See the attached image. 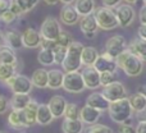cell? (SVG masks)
<instances>
[{
  "label": "cell",
  "mask_w": 146,
  "mask_h": 133,
  "mask_svg": "<svg viewBox=\"0 0 146 133\" xmlns=\"http://www.w3.org/2000/svg\"><path fill=\"white\" fill-rule=\"evenodd\" d=\"M115 62L119 69H122L129 77H137L144 70V62L128 50L119 54L115 58Z\"/></svg>",
  "instance_id": "obj_1"
},
{
  "label": "cell",
  "mask_w": 146,
  "mask_h": 133,
  "mask_svg": "<svg viewBox=\"0 0 146 133\" xmlns=\"http://www.w3.org/2000/svg\"><path fill=\"white\" fill-rule=\"evenodd\" d=\"M85 46L81 42H77V41H73V42L69 45V48L67 49V55L66 59H64L63 64H62V68L66 73L68 72H78L82 67V59H81V55H82V50Z\"/></svg>",
  "instance_id": "obj_2"
},
{
  "label": "cell",
  "mask_w": 146,
  "mask_h": 133,
  "mask_svg": "<svg viewBox=\"0 0 146 133\" xmlns=\"http://www.w3.org/2000/svg\"><path fill=\"white\" fill-rule=\"evenodd\" d=\"M108 113H109L110 119L114 123L122 124V123H124L127 119L131 118L133 110H132V108H131L128 97H126V99H121V100L110 103Z\"/></svg>",
  "instance_id": "obj_3"
},
{
  "label": "cell",
  "mask_w": 146,
  "mask_h": 133,
  "mask_svg": "<svg viewBox=\"0 0 146 133\" xmlns=\"http://www.w3.org/2000/svg\"><path fill=\"white\" fill-rule=\"evenodd\" d=\"M94 15H95V19L98 22V26L100 30L111 31L119 27L117 14L111 8H106L104 5L100 8H96L95 12H94Z\"/></svg>",
  "instance_id": "obj_4"
},
{
  "label": "cell",
  "mask_w": 146,
  "mask_h": 133,
  "mask_svg": "<svg viewBox=\"0 0 146 133\" xmlns=\"http://www.w3.org/2000/svg\"><path fill=\"white\" fill-rule=\"evenodd\" d=\"M5 83L12 90L13 93H26V95H30L31 91L33 90V85L31 78H28L25 74H21V73H15Z\"/></svg>",
  "instance_id": "obj_5"
},
{
  "label": "cell",
  "mask_w": 146,
  "mask_h": 133,
  "mask_svg": "<svg viewBox=\"0 0 146 133\" xmlns=\"http://www.w3.org/2000/svg\"><path fill=\"white\" fill-rule=\"evenodd\" d=\"M63 88L64 91L69 93H80L86 88L85 82H83L82 74L80 72H68L64 74L63 81Z\"/></svg>",
  "instance_id": "obj_6"
},
{
  "label": "cell",
  "mask_w": 146,
  "mask_h": 133,
  "mask_svg": "<svg viewBox=\"0 0 146 133\" xmlns=\"http://www.w3.org/2000/svg\"><path fill=\"white\" fill-rule=\"evenodd\" d=\"M62 31L63 30L60 28V22H59L56 18L46 17L40 27V35L42 38L55 41L56 38L59 37Z\"/></svg>",
  "instance_id": "obj_7"
},
{
  "label": "cell",
  "mask_w": 146,
  "mask_h": 133,
  "mask_svg": "<svg viewBox=\"0 0 146 133\" xmlns=\"http://www.w3.org/2000/svg\"><path fill=\"white\" fill-rule=\"evenodd\" d=\"M127 50V41L122 35H114L111 37H109V40L105 44V51L108 55H110L111 58L115 59L119 54H122L123 51Z\"/></svg>",
  "instance_id": "obj_8"
},
{
  "label": "cell",
  "mask_w": 146,
  "mask_h": 133,
  "mask_svg": "<svg viewBox=\"0 0 146 133\" xmlns=\"http://www.w3.org/2000/svg\"><path fill=\"white\" fill-rule=\"evenodd\" d=\"M103 93L106 97V100L109 103H113V101L121 100V99H126L128 97L127 96V90L124 87V85L122 82H118V81H114L113 83L103 87Z\"/></svg>",
  "instance_id": "obj_9"
},
{
  "label": "cell",
  "mask_w": 146,
  "mask_h": 133,
  "mask_svg": "<svg viewBox=\"0 0 146 133\" xmlns=\"http://www.w3.org/2000/svg\"><path fill=\"white\" fill-rule=\"evenodd\" d=\"M114 12H115L117 18H118L119 27H122V28L129 27L133 23L135 17H136L135 9L132 8L131 4H127V3L126 4H119Z\"/></svg>",
  "instance_id": "obj_10"
},
{
  "label": "cell",
  "mask_w": 146,
  "mask_h": 133,
  "mask_svg": "<svg viewBox=\"0 0 146 133\" xmlns=\"http://www.w3.org/2000/svg\"><path fill=\"white\" fill-rule=\"evenodd\" d=\"M85 82L86 88L88 90H96L101 86L100 83V72L95 69V67H85L83 70L81 72Z\"/></svg>",
  "instance_id": "obj_11"
},
{
  "label": "cell",
  "mask_w": 146,
  "mask_h": 133,
  "mask_svg": "<svg viewBox=\"0 0 146 133\" xmlns=\"http://www.w3.org/2000/svg\"><path fill=\"white\" fill-rule=\"evenodd\" d=\"M95 69L100 73L104 72H111L115 73L117 69H118V66H117V62L114 58H111L110 55H108L106 53H103L101 55H99V58L96 59L95 64H94Z\"/></svg>",
  "instance_id": "obj_12"
},
{
  "label": "cell",
  "mask_w": 146,
  "mask_h": 133,
  "mask_svg": "<svg viewBox=\"0 0 146 133\" xmlns=\"http://www.w3.org/2000/svg\"><path fill=\"white\" fill-rule=\"evenodd\" d=\"M80 28L81 31L83 32V35L86 36L87 38H94L96 36V32L99 30L98 22L95 19V15L90 14L86 15V17H81L80 19Z\"/></svg>",
  "instance_id": "obj_13"
},
{
  "label": "cell",
  "mask_w": 146,
  "mask_h": 133,
  "mask_svg": "<svg viewBox=\"0 0 146 133\" xmlns=\"http://www.w3.org/2000/svg\"><path fill=\"white\" fill-rule=\"evenodd\" d=\"M41 37L40 32H37L33 28H26L22 32V42H23V48L27 49H37L40 48L41 44Z\"/></svg>",
  "instance_id": "obj_14"
},
{
  "label": "cell",
  "mask_w": 146,
  "mask_h": 133,
  "mask_svg": "<svg viewBox=\"0 0 146 133\" xmlns=\"http://www.w3.org/2000/svg\"><path fill=\"white\" fill-rule=\"evenodd\" d=\"M81 15L77 13L76 8L72 4L64 5L60 10V22L66 26H74L80 23Z\"/></svg>",
  "instance_id": "obj_15"
},
{
  "label": "cell",
  "mask_w": 146,
  "mask_h": 133,
  "mask_svg": "<svg viewBox=\"0 0 146 133\" xmlns=\"http://www.w3.org/2000/svg\"><path fill=\"white\" fill-rule=\"evenodd\" d=\"M38 105L35 100L31 99V101L28 103V105L23 109V122H25V128L32 127L37 123V109Z\"/></svg>",
  "instance_id": "obj_16"
},
{
  "label": "cell",
  "mask_w": 146,
  "mask_h": 133,
  "mask_svg": "<svg viewBox=\"0 0 146 133\" xmlns=\"http://www.w3.org/2000/svg\"><path fill=\"white\" fill-rule=\"evenodd\" d=\"M67 100L60 95H54L53 97L50 99L49 101V108H50L51 113H53L54 118L58 119V118H62L64 116V111H66V108H67Z\"/></svg>",
  "instance_id": "obj_17"
},
{
  "label": "cell",
  "mask_w": 146,
  "mask_h": 133,
  "mask_svg": "<svg viewBox=\"0 0 146 133\" xmlns=\"http://www.w3.org/2000/svg\"><path fill=\"white\" fill-rule=\"evenodd\" d=\"M100 116H101V111L92 108V106H90V105H85L81 109L80 119L83 122V124H87V126L96 124L98 120L100 119Z\"/></svg>",
  "instance_id": "obj_18"
},
{
  "label": "cell",
  "mask_w": 146,
  "mask_h": 133,
  "mask_svg": "<svg viewBox=\"0 0 146 133\" xmlns=\"http://www.w3.org/2000/svg\"><path fill=\"white\" fill-rule=\"evenodd\" d=\"M86 105L92 106V108L98 109L103 113V111H106L109 109L110 103L106 100V97L101 92H92L86 100Z\"/></svg>",
  "instance_id": "obj_19"
},
{
  "label": "cell",
  "mask_w": 146,
  "mask_h": 133,
  "mask_svg": "<svg viewBox=\"0 0 146 133\" xmlns=\"http://www.w3.org/2000/svg\"><path fill=\"white\" fill-rule=\"evenodd\" d=\"M3 38H4L5 46L13 49V50H18V49L23 48L22 33H18L17 31H7L3 35Z\"/></svg>",
  "instance_id": "obj_20"
},
{
  "label": "cell",
  "mask_w": 146,
  "mask_h": 133,
  "mask_svg": "<svg viewBox=\"0 0 146 133\" xmlns=\"http://www.w3.org/2000/svg\"><path fill=\"white\" fill-rule=\"evenodd\" d=\"M31 81H32L33 87L36 88H48V83H49V72L46 69H36L35 72L31 75Z\"/></svg>",
  "instance_id": "obj_21"
},
{
  "label": "cell",
  "mask_w": 146,
  "mask_h": 133,
  "mask_svg": "<svg viewBox=\"0 0 146 133\" xmlns=\"http://www.w3.org/2000/svg\"><path fill=\"white\" fill-rule=\"evenodd\" d=\"M73 7L76 8L77 13L81 17H86V15L94 14V12H95V9H96L95 0H76Z\"/></svg>",
  "instance_id": "obj_22"
},
{
  "label": "cell",
  "mask_w": 146,
  "mask_h": 133,
  "mask_svg": "<svg viewBox=\"0 0 146 133\" xmlns=\"http://www.w3.org/2000/svg\"><path fill=\"white\" fill-rule=\"evenodd\" d=\"M66 72L60 69H51L49 70V83L48 88L50 90H59L63 87V81Z\"/></svg>",
  "instance_id": "obj_23"
},
{
  "label": "cell",
  "mask_w": 146,
  "mask_h": 133,
  "mask_svg": "<svg viewBox=\"0 0 146 133\" xmlns=\"http://www.w3.org/2000/svg\"><path fill=\"white\" fill-rule=\"evenodd\" d=\"M127 50L131 51L136 56H139L142 62H146V40L136 38L127 46Z\"/></svg>",
  "instance_id": "obj_24"
},
{
  "label": "cell",
  "mask_w": 146,
  "mask_h": 133,
  "mask_svg": "<svg viewBox=\"0 0 146 133\" xmlns=\"http://www.w3.org/2000/svg\"><path fill=\"white\" fill-rule=\"evenodd\" d=\"M54 119L55 118H54L48 104H40L37 109V124H40V126H48Z\"/></svg>",
  "instance_id": "obj_25"
},
{
  "label": "cell",
  "mask_w": 146,
  "mask_h": 133,
  "mask_svg": "<svg viewBox=\"0 0 146 133\" xmlns=\"http://www.w3.org/2000/svg\"><path fill=\"white\" fill-rule=\"evenodd\" d=\"M62 129L64 133H82L85 124L81 119H66L62 123Z\"/></svg>",
  "instance_id": "obj_26"
},
{
  "label": "cell",
  "mask_w": 146,
  "mask_h": 133,
  "mask_svg": "<svg viewBox=\"0 0 146 133\" xmlns=\"http://www.w3.org/2000/svg\"><path fill=\"white\" fill-rule=\"evenodd\" d=\"M99 51L96 50L94 46H85L82 50V55H81V59H82V66L85 67H94L96 59L99 58Z\"/></svg>",
  "instance_id": "obj_27"
},
{
  "label": "cell",
  "mask_w": 146,
  "mask_h": 133,
  "mask_svg": "<svg viewBox=\"0 0 146 133\" xmlns=\"http://www.w3.org/2000/svg\"><path fill=\"white\" fill-rule=\"evenodd\" d=\"M30 101H31L30 95H26V93H13L9 104H10V108L12 109H15V110H23V109L28 105Z\"/></svg>",
  "instance_id": "obj_28"
},
{
  "label": "cell",
  "mask_w": 146,
  "mask_h": 133,
  "mask_svg": "<svg viewBox=\"0 0 146 133\" xmlns=\"http://www.w3.org/2000/svg\"><path fill=\"white\" fill-rule=\"evenodd\" d=\"M131 108L135 113H144L146 110V99L142 93L136 92L128 97Z\"/></svg>",
  "instance_id": "obj_29"
},
{
  "label": "cell",
  "mask_w": 146,
  "mask_h": 133,
  "mask_svg": "<svg viewBox=\"0 0 146 133\" xmlns=\"http://www.w3.org/2000/svg\"><path fill=\"white\" fill-rule=\"evenodd\" d=\"M0 63L18 66V59L15 55V51L8 46H0Z\"/></svg>",
  "instance_id": "obj_30"
},
{
  "label": "cell",
  "mask_w": 146,
  "mask_h": 133,
  "mask_svg": "<svg viewBox=\"0 0 146 133\" xmlns=\"http://www.w3.org/2000/svg\"><path fill=\"white\" fill-rule=\"evenodd\" d=\"M8 124L12 127L13 129H21L25 128V122H23V111L22 110H15L12 109L8 116Z\"/></svg>",
  "instance_id": "obj_31"
},
{
  "label": "cell",
  "mask_w": 146,
  "mask_h": 133,
  "mask_svg": "<svg viewBox=\"0 0 146 133\" xmlns=\"http://www.w3.org/2000/svg\"><path fill=\"white\" fill-rule=\"evenodd\" d=\"M37 60L41 66L49 67L55 64V58H54V50L51 49H41L37 55Z\"/></svg>",
  "instance_id": "obj_32"
},
{
  "label": "cell",
  "mask_w": 146,
  "mask_h": 133,
  "mask_svg": "<svg viewBox=\"0 0 146 133\" xmlns=\"http://www.w3.org/2000/svg\"><path fill=\"white\" fill-rule=\"evenodd\" d=\"M15 70H17V66L0 63V81L1 82H7L8 79H10L17 73Z\"/></svg>",
  "instance_id": "obj_33"
},
{
  "label": "cell",
  "mask_w": 146,
  "mask_h": 133,
  "mask_svg": "<svg viewBox=\"0 0 146 133\" xmlns=\"http://www.w3.org/2000/svg\"><path fill=\"white\" fill-rule=\"evenodd\" d=\"M81 109L78 108L77 104L68 103L67 104L66 111H64V118L66 119H80Z\"/></svg>",
  "instance_id": "obj_34"
},
{
  "label": "cell",
  "mask_w": 146,
  "mask_h": 133,
  "mask_svg": "<svg viewBox=\"0 0 146 133\" xmlns=\"http://www.w3.org/2000/svg\"><path fill=\"white\" fill-rule=\"evenodd\" d=\"M55 42H56V45L62 46V48H69V45L73 42L72 35L69 32H67V31H62L59 37L55 40Z\"/></svg>",
  "instance_id": "obj_35"
},
{
  "label": "cell",
  "mask_w": 146,
  "mask_h": 133,
  "mask_svg": "<svg viewBox=\"0 0 146 133\" xmlns=\"http://www.w3.org/2000/svg\"><path fill=\"white\" fill-rule=\"evenodd\" d=\"M85 133H113V129L110 127L105 126V124H92V126H88L86 128Z\"/></svg>",
  "instance_id": "obj_36"
},
{
  "label": "cell",
  "mask_w": 146,
  "mask_h": 133,
  "mask_svg": "<svg viewBox=\"0 0 146 133\" xmlns=\"http://www.w3.org/2000/svg\"><path fill=\"white\" fill-rule=\"evenodd\" d=\"M67 49L68 48H62V46H58L54 49V58H55V64L58 66H62L66 59V55H67Z\"/></svg>",
  "instance_id": "obj_37"
},
{
  "label": "cell",
  "mask_w": 146,
  "mask_h": 133,
  "mask_svg": "<svg viewBox=\"0 0 146 133\" xmlns=\"http://www.w3.org/2000/svg\"><path fill=\"white\" fill-rule=\"evenodd\" d=\"M18 3V5L21 7V9L23 10V13H28L36 8V5L38 4V0H15Z\"/></svg>",
  "instance_id": "obj_38"
},
{
  "label": "cell",
  "mask_w": 146,
  "mask_h": 133,
  "mask_svg": "<svg viewBox=\"0 0 146 133\" xmlns=\"http://www.w3.org/2000/svg\"><path fill=\"white\" fill-rule=\"evenodd\" d=\"M115 81V73H111V72H104V73H100V83L103 87L105 86L110 85Z\"/></svg>",
  "instance_id": "obj_39"
},
{
  "label": "cell",
  "mask_w": 146,
  "mask_h": 133,
  "mask_svg": "<svg viewBox=\"0 0 146 133\" xmlns=\"http://www.w3.org/2000/svg\"><path fill=\"white\" fill-rule=\"evenodd\" d=\"M17 18L18 17L10 9L4 10V12L1 13V15H0V21H3L5 24H10V23H13L15 19H17Z\"/></svg>",
  "instance_id": "obj_40"
},
{
  "label": "cell",
  "mask_w": 146,
  "mask_h": 133,
  "mask_svg": "<svg viewBox=\"0 0 146 133\" xmlns=\"http://www.w3.org/2000/svg\"><path fill=\"white\" fill-rule=\"evenodd\" d=\"M9 9L12 10L13 13H14L17 17H21V15H23L25 13H23V10L21 9V7L18 5V3L15 1V0H10V4H9Z\"/></svg>",
  "instance_id": "obj_41"
},
{
  "label": "cell",
  "mask_w": 146,
  "mask_h": 133,
  "mask_svg": "<svg viewBox=\"0 0 146 133\" xmlns=\"http://www.w3.org/2000/svg\"><path fill=\"white\" fill-rule=\"evenodd\" d=\"M118 133H136V127H133L132 124H119Z\"/></svg>",
  "instance_id": "obj_42"
},
{
  "label": "cell",
  "mask_w": 146,
  "mask_h": 133,
  "mask_svg": "<svg viewBox=\"0 0 146 133\" xmlns=\"http://www.w3.org/2000/svg\"><path fill=\"white\" fill-rule=\"evenodd\" d=\"M9 106H10L9 100H8L4 95H0V114L7 113L8 109H9Z\"/></svg>",
  "instance_id": "obj_43"
},
{
  "label": "cell",
  "mask_w": 146,
  "mask_h": 133,
  "mask_svg": "<svg viewBox=\"0 0 146 133\" xmlns=\"http://www.w3.org/2000/svg\"><path fill=\"white\" fill-rule=\"evenodd\" d=\"M40 48L41 49H51V50H54V49L56 48V42L53 41V40L42 38V40H41V44H40Z\"/></svg>",
  "instance_id": "obj_44"
},
{
  "label": "cell",
  "mask_w": 146,
  "mask_h": 133,
  "mask_svg": "<svg viewBox=\"0 0 146 133\" xmlns=\"http://www.w3.org/2000/svg\"><path fill=\"white\" fill-rule=\"evenodd\" d=\"M103 1V5L104 7H106V8H117L119 4H121V1L122 0H101Z\"/></svg>",
  "instance_id": "obj_45"
},
{
  "label": "cell",
  "mask_w": 146,
  "mask_h": 133,
  "mask_svg": "<svg viewBox=\"0 0 146 133\" xmlns=\"http://www.w3.org/2000/svg\"><path fill=\"white\" fill-rule=\"evenodd\" d=\"M139 19L141 22V24H146V5L140 9V13H139Z\"/></svg>",
  "instance_id": "obj_46"
},
{
  "label": "cell",
  "mask_w": 146,
  "mask_h": 133,
  "mask_svg": "<svg viewBox=\"0 0 146 133\" xmlns=\"http://www.w3.org/2000/svg\"><path fill=\"white\" fill-rule=\"evenodd\" d=\"M136 133H146V120H140L137 123Z\"/></svg>",
  "instance_id": "obj_47"
},
{
  "label": "cell",
  "mask_w": 146,
  "mask_h": 133,
  "mask_svg": "<svg viewBox=\"0 0 146 133\" xmlns=\"http://www.w3.org/2000/svg\"><path fill=\"white\" fill-rule=\"evenodd\" d=\"M137 35H139V38L146 40V24H141V26H140L139 31H137Z\"/></svg>",
  "instance_id": "obj_48"
},
{
  "label": "cell",
  "mask_w": 146,
  "mask_h": 133,
  "mask_svg": "<svg viewBox=\"0 0 146 133\" xmlns=\"http://www.w3.org/2000/svg\"><path fill=\"white\" fill-rule=\"evenodd\" d=\"M9 4H10V0H0V13L9 9Z\"/></svg>",
  "instance_id": "obj_49"
},
{
  "label": "cell",
  "mask_w": 146,
  "mask_h": 133,
  "mask_svg": "<svg viewBox=\"0 0 146 133\" xmlns=\"http://www.w3.org/2000/svg\"><path fill=\"white\" fill-rule=\"evenodd\" d=\"M42 1L48 5H56L59 3V0H42Z\"/></svg>",
  "instance_id": "obj_50"
},
{
  "label": "cell",
  "mask_w": 146,
  "mask_h": 133,
  "mask_svg": "<svg viewBox=\"0 0 146 133\" xmlns=\"http://www.w3.org/2000/svg\"><path fill=\"white\" fill-rule=\"evenodd\" d=\"M139 92H140V93H142V95L145 96V99H146V85L140 86V88H139Z\"/></svg>",
  "instance_id": "obj_51"
},
{
  "label": "cell",
  "mask_w": 146,
  "mask_h": 133,
  "mask_svg": "<svg viewBox=\"0 0 146 133\" xmlns=\"http://www.w3.org/2000/svg\"><path fill=\"white\" fill-rule=\"evenodd\" d=\"M60 3H63L64 5H69V4H73V3L76 1V0H59Z\"/></svg>",
  "instance_id": "obj_52"
},
{
  "label": "cell",
  "mask_w": 146,
  "mask_h": 133,
  "mask_svg": "<svg viewBox=\"0 0 146 133\" xmlns=\"http://www.w3.org/2000/svg\"><path fill=\"white\" fill-rule=\"evenodd\" d=\"M124 1H126L127 4H131V5H132V4H136L139 0H124Z\"/></svg>",
  "instance_id": "obj_53"
},
{
  "label": "cell",
  "mask_w": 146,
  "mask_h": 133,
  "mask_svg": "<svg viewBox=\"0 0 146 133\" xmlns=\"http://www.w3.org/2000/svg\"><path fill=\"white\" fill-rule=\"evenodd\" d=\"M1 38H3V36H1V33H0V46H1V42H3Z\"/></svg>",
  "instance_id": "obj_54"
},
{
  "label": "cell",
  "mask_w": 146,
  "mask_h": 133,
  "mask_svg": "<svg viewBox=\"0 0 146 133\" xmlns=\"http://www.w3.org/2000/svg\"><path fill=\"white\" fill-rule=\"evenodd\" d=\"M144 113H145V119H144V120H146V110L144 111Z\"/></svg>",
  "instance_id": "obj_55"
},
{
  "label": "cell",
  "mask_w": 146,
  "mask_h": 133,
  "mask_svg": "<svg viewBox=\"0 0 146 133\" xmlns=\"http://www.w3.org/2000/svg\"><path fill=\"white\" fill-rule=\"evenodd\" d=\"M0 133H8V132H5V131H0Z\"/></svg>",
  "instance_id": "obj_56"
},
{
  "label": "cell",
  "mask_w": 146,
  "mask_h": 133,
  "mask_svg": "<svg viewBox=\"0 0 146 133\" xmlns=\"http://www.w3.org/2000/svg\"><path fill=\"white\" fill-rule=\"evenodd\" d=\"M144 3H145V5H146V0H144Z\"/></svg>",
  "instance_id": "obj_57"
},
{
  "label": "cell",
  "mask_w": 146,
  "mask_h": 133,
  "mask_svg": "<svg viewBox=\"0 0 146 133\" xmlns=\"http://www.w3.org/2000/svg\"><path fill=\"white\" fill-rule=\"evenodd\" d=\"M19 133H26V132H19Z\"/></svg>",
  "instance_id": "obj_58"
}]
</instances>
